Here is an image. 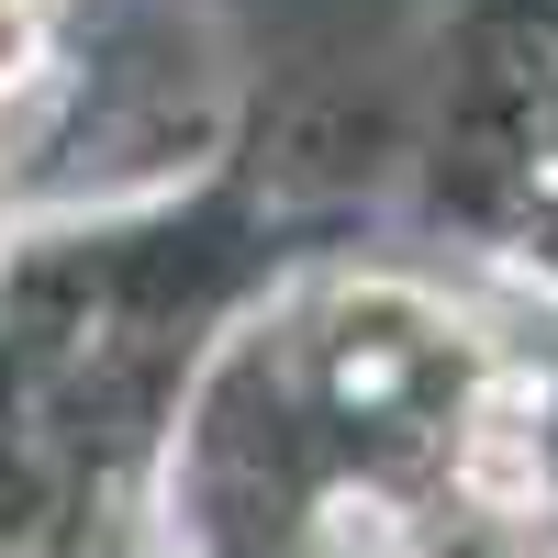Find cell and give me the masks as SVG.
<instances>
[{"label": "cell", "instance_id": "6da1fadb", "mask_svg": "<svg viewBox=\"0 0 558 558\" xmlns=\"http://www.w3.org/2000/svg\"><path fill=\"white\" fill-rule=\"evenodd\" d=\"M470 492H481V502H536V425H514V391H492V402H481Z\"/></svg>", "mask_w": 558, "mask_h": 558}]
</instances>
